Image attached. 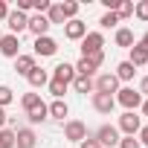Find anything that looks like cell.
I'll return each mask as SVG.
<instances>
[{
    "label": "cell",
    "instance_id": "obj_1",
    "mask_svg": "<svg viewBox=\"0 0 148 148\" xmlns=\"http://www.w3.org/2000/svg\"><path fill=\"white\" fill-rule=\"evenodd\" d=\"M113 99H116V105H122L125 110H136V108L142 105V93L134 90V87H119Z\"/></svg>",
    "mask_w": 148,
    "mask_h": 148
},
{
    "label": "cell",
    "instance_id": "obj_2",
    "mask_svg": "<svg viewBox=\"0 0 148 148\" xmlns=\"http://www.w3.org/2000/svg\"><path fill=\"white\" fill-rule=\"evenodd\" d=\"M139 128H142V116H136V110H125V113L119 116L116 131H122L125 136H136V134H139Z\"/></svg>",
    "mask_w": 148,
    "mask_h": 148
},
{
    "label": "cell",
    "instance_id": "obj_3",
    "mask_svg": "<svg viewBox=\"0 0 148 148\" xmlns=\"http://www.w3.org/2000/svg\"><path fill=\"white\" fill-rule=\"evenodd\" d=\"M93 139L102 145V148H113V145H119V131H116V125H102V128H96V134H93Z\"/></svg>",
    "mask_w": 148,
    "mask_h": 148
},
{
    "label": "cell",
    "instance_id": "obj_4",
    "mask_svg": "<svg viewBox=\"0 0 148 148\" xmlns=\"http://www.w3.org/2000/svg\"><path fill=\"white\" fill-rule=\"evenodd\" d=\"M64 139L70 142H84L87 139V125L82 119H67L64 122Z\"/></svg>",
    "mask_w": 148,
    "mask_h": 148
},
{
    "label": "cell",
    "instance_id": "obj_5",
    "mask_svg": "<svg viewBox=\"0 0 148 148\" xmlns=\"http://www.w3.org/2000/svg\"><path fill=\"white\" fill-rule=\"evenodd\" d=\"M93 87H96V93H108V96H113V93L119 90V79L113 76V73H99V76L93 79Z\"/></svg>",
    "mask_w": 148,
    "mask_h": 148
},
{
    "label": "cell",
    "instance_id": "obj_6",
    "mask_svg": "<svg viewBox=\"0 0 148 148\" xmlns=\"http://www.w3.org/2000/svg\"><path fill=\"white\" fill-rule=\"evenodd\" d=\"M102 47H105V35L102 32H87L82 38V58H87L93 52H102Z\"/></svg>",
    "mask_w": 148,
    "mask_h": 148
},
{
    "label": "cell",
    "instance_id": "obj_7",
    "mask_svg": "<svg viewBox=\"0 0 148 148\" xmlns=\"http://www.w3.org/2000/svg\"><path fill=\"white\" fill-rule=\"evenodd\" d=\"M6 26H9V35H18V38H21V32L29 26V15H23V12L12 9V12H9V18H6Z\"/></svg>",
    "mask_w": 148,
    "mask_h": 148
},
{
    "label": "cell",
    "instance_id": "obj_8",
    "mask_svg": "<svg viewBox=\"0 0 148 148\" xmlns=\"http://www.w3.org/2000/svg\"><path fill=\"white\" fill-rule=\"evenodd\" d=\"M90 105H93V110H96V113L110 116V113H113V108H116V99H113V96H108V93H93V96H90Z\"/></svg>",
    "mask_w": 148,
    "mask_h": 148
},
{
    "label": "cell",
    "instance_id": "obj_9",
    "mask_svg": "<svg viewBox=\"0 0 148 148\" xmlns=\"http://www.w3.org/2000/svg\"><path fill=\"white\" fill-rule=\"evenodd\" d=\"M32 49H35V55L49 58V55H55V52H58V41H55V38H49V35H44V38H35Z\"/></svg>",
    "mask_w": 148,
    "mask_h": 148
},
{
    "label": "cell",
    "instance_id": "obj_10",
    "mask_svg": "<svg viewBox=\"0 0 148 148\" xmlns=\"http://www.w3.org/2000/svg\"><path fill=\"white\" fill-rule=\"evenodd\" d=\"M35 145H38L35 128H18L15 131V148H35Z\"/></svg>",
    "mask_w": 148,
    "mask_h": 148
},
{
    "label": "cell",
    "instance_id": "obj_11",
    "mask_svg": "<svg viewBox=\"0 0 148 148\" xmlns=\"http://www.w3.org/2000/svg\"><path fill=\"white\" fill-rule=\"evenodd\" d=\"M84 35H87V23H84V21L76 18V21H67V23H64V38H67V41H82Z\"/></svg>",
    "mask_w": 148,
    "mask_h": 148
},
{
    "label": "cell",
    "instance_id": "obj_12",
    "mask_svg": "<svg viewBox=\"0 0 148 148\" xmlns=\"http://www.w3.org/2000/svg\"><path fill=\"white\" fill-rule=\"evenodd\" d=\"M0 55L18 58L21 55V38L18 35H3V38H0Z\"/></svg>",
    "mask_w": 148,
    "mask_h": 148
},
{
    "label": "cell",
    "instance_id": "obj_13",
    "mask_svg": "<svg viewBox=\"0 0 148 148\" xmlns=\"http://www.w3.org/2000/svg\"><path fill=\"white\" fill-rule=\"evenodd\" d=\"M52 79H58V82H64V84H73V79H76V67L67 64V61L55 64V67H52Z\"/></svg>",
    "mask_w": 148,
    "mask_h": 148
},
{
    "label": "cell",
    "instance_id": "obj_14",
    "mask_svg": "<svg viewBox=\"0 0 148 148\" xmlns=\"http://www.w3.org/2000/svg\"><path fill=\"white\" fill-rule=\"evenodd\" d=\"M35 38H44L47 32H49V21H47V15H29V26H26Z\"/></svg>",
    "mask_w": 148,
    "mask_h": 148
},
{
    "label": "cell",
    "instance_id": "obj_15",
    "mask_svg": "<svg viewBox=\"0 0 148 148\" xmlns=\"http://www.w3.org/2000/svg\"><path fill=\"white\" fill-rule=\"evenodd\" d=\"M35 67H38V64H35V55H26V52H21V55L15 58V73H18V76H23V79L29 76V73H32Z\"/></svg>",
    "mask_w": 148,
    "mask_h": 148
},
{
    "label": "cell",
    "instance_id": "obj_16",
    "mask_svg": "<svg viewBox=\"0 0 148 148\" xmlns=\"http://www.w3.org/2000/svg\"><path fill=\"white\" fill-rule=\"evenodd\" d=\"M47 113H49V119L64 122V116L70 113V108H67V102H64V99H52V102L47 105Z\"/></svg>",
    "mask_w": 148,
    "mask_h": 148
},
{
    "label": "cell",
    "instance_id": "obj_17",
    "mask_svg": "<svg viewBox=\"0 0 148 148\" xmlns=\"http://www.w3.org/2000/svg\"><path fill=\"white\" fill-rule=\"evenodd\" d=\"M128 52H131V55H128V61H131L134 67H148V49H145L142 44H134Z\"/></svg>",
    "mask_w": 148,
    "mask_h": 148
},
{
    "label": "cell",
    "instance_id": "obj_18",
    "mask_svg": "<svg viewBox=\"0 0 148 148\" xmlns=\"http://www.w3.org/2000/svg\"><path fill=\"white\" fill-rule=\"evenodd\" d=\"M26 82H29V87L32 90H38V87H44V84H49V73L44 70V67H35L29 76H26Z\"/></svg>",
    "mask_w": 148,
    "mask_h": 148
},
{
    "label": "cell",
    "instance_id": "obj_19",
    "mask_svg": "<svg viewBox=\"0 0 148 148\" xmlns=\"http://www.w3.org/2000/svg\"><path fill=\"white\" fill-rule=\"evenodd\" d=\"M113 41H116V47H122V49H131L136 41H134V32L128 29V26H119L116 29V35H113Z\"/></svg>",
    "mask_w": 148,
    "mask_h": 148
},
{
    "label": "cell",
    "instance_id": "obj_20",
    "mask_svg": "<svg viewBox=\"0 0 148 148\" xmlns=\"http://www.w3.org/2000/svg\"><path fill=\"white\" fill-rule=\"evenodd\" d=\"M113 76L119 79V84H122V82H131V79L136 76V67H134L131 61H119V64H116V73H113Z\"/></svg>",
    "mask_w": 148,
    "mask_h": 148
},
{
    "label": "cell",
    "instance_id": "obj_21",
    "mask_svg": "<svg viewBox=\"0 0 148 148\" xmlns=\"http://www.w3.org/2000/svg\"><path fill=\"white\" fill-rule=\"evenodd\" d=\"M73 90L76 93H96V87H93V79H87V76H76L73 79Z\"/></svg>",
    "mask_w": 148,
    "mask_h": 148
},
{
    "label": "cell",
    "instance_id": "obj_22",
    "mask_svg": "<svg viewBox=\"0 0 148 148\" xmlns=\"http://www.w3.org/2000/svg\"><path fill=\"white\" fill-rule=\"evenodd\" d=\"M44 105V99H41V93H23L21 96V108L29 113V110H35V108H41Z\"/></svg>",
    "mask_w": 148,
    "mask_h": 148
},
{
    "label": "cell",
    "instance_id": "obj_23",
    "mask_svg": "<svg viewBox=\"0 0 148 148\" xmlns=\"http://www.w3.org/2000/svg\"><path fill=\"white\" fill-rule=\"evenodd\" d=\"M47 119H49V113H47V102H44L41 108H35V110H29V113H26L29 128H32V125H41V122H47Z\"/></svg>",
    "mask_w": 148,
    "mask_h": 148
},
{
    "label": "cell",
    "instance_id": "obj_24",
    "mask_svg": "<svg viewBox=\"0 0 148 148\" xmlns=\"http://www.w3.org/2000/svg\"><path fill=\"white\" fill-rule=\"evenodd\" d=\"M76 67V76H87V79H96V67L87 61V58H79V64H73Z\"/></svg>",
    "mask_w": 148,
    "mask_h": 148
},
{
    "label": "cell",
    "instance_id": "obj_25",
    "mask_svg": "<svg viewBox=\"0 0 148 148\" xmlns=\"http://www.w3.org/2000/svg\"><path fill=\"white\" fill-rule=\"evenodd\" d=\"M113 12H116L119 21H128V18H134V3H131V0H119Z\"/></svg>",
    "mask_w": 148,
    "mask_h": 148
},
{
    "label": "cell",
    "instance_id": "obj_26",
    "mask_svg": "<svg viewBox=\"0 0 148 148\" xmlns=\"http://www.w3.org/2000/svg\"><path fill=\"white\" fill-rule=\"evenodd\" d=\"M47 21H49V26H52V23H61V26L67 23V21H64V12H61V3H52V6H49Z\"/></svg>",
    "mask_w": 148,
    "mask_h": 148
},
{
    "label": "cell",
    "instance_id": "obj_27",
    "mask_svg": "<svg viewBox=\"0 0 148 148\" xmlns=\"http://www.w3.org/2000/svg\"><path fill=\"white\" fill-rule=\"evenodd\" d=\"M61 12H64V21H76L79 3H76V0H64V3H61Z\"/></svg>",
    "mask_w": 148,
    "mask_h": 148
},
{
    "label": "cell",
    "instance_id": "obj_28",
    "mask_svg": "<svg viewBox=\"0 0 148 148\" xmlns=\"http://www.w3.org/2000/svg\"><path fill=\"white\" fill-rule=\"evenodd\" d=\"M0 148H15V131L0 128Z\"/></svg>",
    "mask_w": 148,
    "mask_h": 148
},
{
    "label": "cell",
    "instance_id": "obj_29",
    "mask_svg": "<svg viewBox=\"0 0 148 148\" xmlns=\"http://www.w3.org/2000/svg\"><path fill=\"white\" fill-rule=\"evenodd\" d=\"M67 87H70V84H64V82H58V79H49V93H52L55 99H64Z\"/></svg>",
    "mask_w": 148,
    "mask_h": 148
},
{
    "label": "cell",
    "instance_id": "obj_30",
    "mask_svg": "<svg viewBox=\"0 0 148 148\" xmlns=\"http://www.w3.org/2000/svg\"><path fill=\"white\" fill-rule=\"evenodd\" d=\"M15 102V90L9 87V84H0V108H6V105H12Z\"/></svg>",
    "mask_w": 148,
    "mask_h": 148
},
{
    "label": "cell",
    "instance_id": "obj_31",
    "mask_svg": "<svg viewBox=\"0 0 148 148\" xmlns=\"http://www.w3.org/2000/svg\"><path fill=\"white\" fill-rule=\"evenodd\" d=\"M116 23H119V18H116V12H105V15L99 18V26H102V29H113Z\"/></svg>",
    "mask_w": 148,
    "mask_h": 148
},
{
    "label": "cell",
    "instance_id": "obj_32",
    "mask_svg": "<svg viewBox=\"0 0 148 148\" xmlns=\"http://www.w3.org/2000/svg\"><path fill=\"white\" fill-rule=\"evenodd\" d=\"M134 15L139 21H148V0H139V3H134Z\"/></svg>",
    "mask_w": 148,
    "mask_h": 148
},
{
    "label": "cell",
    "instance_id": "obj_33",
    "mask_svg": "<svg viewBox=\"0 0 148 148\" xmlns=\"http://www.w3.org/2000/svg\"><path fill=\"white\" fill-rule=\"evenodd\" d=\"M87 61H90V64L99 70V67L105 64V49H102V52H93V55H87Z\"/></svg>",
    "mask_w": 148,
    "mask_h": 148
},
{
    "label": "cell",
    "instance_id": "obj_34",
    "mask_svg": "<svg viewBox=\"0 0 148 148\" xmlns=\"http://www.w3.org/2000/svg\"><path fill=\"white\" fill-rule=\"evenodd\" d=\"M119 148H142V145H139V139H134V136H122V139H119Z\"/></svg>",
    "mask_w": 148,
    "mask_h": 148
},
{
    "label": "cell",
    "instance_id": "obj_35",
    "mask_svg": "<svg viewBox=\"0 0 148 148\" xmlns=\"http://www.w3.org/2000/svg\"><path fill=\"white\" fill-rule=\"evenodd\" d=\"M136 136H139V145H145V148H148V125H142Z\"/></svg>",
    "mask_w": 148,
    "mask_h": 148
},
{
    "label": "cell",
    "instance_id": "obj_36",
    "mask_svg": "<svg viewBox=\"0 0 148 148\" xmlns=\"http://www.w3.org/2000/svg\"><path fill=\"white\" fill-rule=\"evenodd\" d=\"M18 12H32V0H18Z\"/></svg>",
    "mask_w": 148,
    "mask_h": 148
},
{
    "label": "cell",
    "instance_id": "obj_37",
    "mask_svg": "<svg viewBox=\"0 0 148 148\" xmlns=\"http://www.w3.org/2000/svg\"><path fill=\"white\" fill-rule=\"evenodd\" d=\"M79 148H102V145H99V142H96L93 136H87L84 142H79Z\"/></svg>",
    "mask_w": 148,
    "mask_h": 148
},
{
    "label": "cell",
    "instance_id": "obj_38",
    "mask_svg": "<svg viewBox=\"0 0 148 148\" xmlns=\"http://www.w3.org/2000/svg\"><path fill=\"white\" fill-rule=\"evenodd\" d=\"M9 12H12V9H9V3H6V0H0V21H6V18H9Z\"/></svg>",
    "mask_w": 148,
    "mask_h": 148
},
{
    "label": "cell",
    "instance_id": "obj_39",
    "mask_svg": "<svg viewBox=\"0 0 148 148\" xmlns=\"http://www.w3.org/2000/svg\"><path fill=\"white\" fill-rule=\"evenodd\" d=\"M139 93L148 96V76H142V82H139Z\"/></svg>",
    "mask_w": 148,
    "mask_h": 148
},
{
    "label": "cell",
    "instance_id": "obj_40",
    "mask_svg": "<svg viewBox=\"0 0 148 148\" xmlns=\"http://www.w3.org/2000/svg\"><path fill=\"white\" fill-rule=\"evenodd\" d=\"M6 122H9V116H6V108H0V128H6Z\"/></svg>",
    "mask_w": 148,
    "mask_h": 148
},
{
    "label": "cell",
    "instance_id": "obj_41",
    "mask_svg": "<svg viewBox=\"0 0 148 148\" xmlns=\"http://www.w3.org/2000/svg\"><path fill=\"white\" fill-rule=\"evenodd\" d=\"M139 110H142V116H148V99H142V105H139Z\"/></svg>",
    "mask_w": 148,
    "mask_h": 148
},
{
    "label": "cell",
    "instance_id": "obj_42",
    "mask_svg": "<svg viewBox=\"0 0 148 148\" xmlns=\"http://www.w3.org/2000/svg\"><path fill=\"white\" fill-rule=\"evenodd\" d=\"M139 44H142V47H145V49H148V32H145V35H142V41H139Z\"/></svg>",
    "mask_w": 148,
    "mask_h": 148
},
{
    "label": "cell",
    "instance_id": "obj_43",
    "mask_svg": "<svg viewBox=\"0 0 148 148\" xmlns=\"http://www.w3.org/2000/svg\"><path fill=\"white\" fill-rule=\"evenodd\" d=\"M0 38H3V32H0Z\"/></svg>",
    "mask_w": 148,
    "mask_h": 148
}]
</instances>
